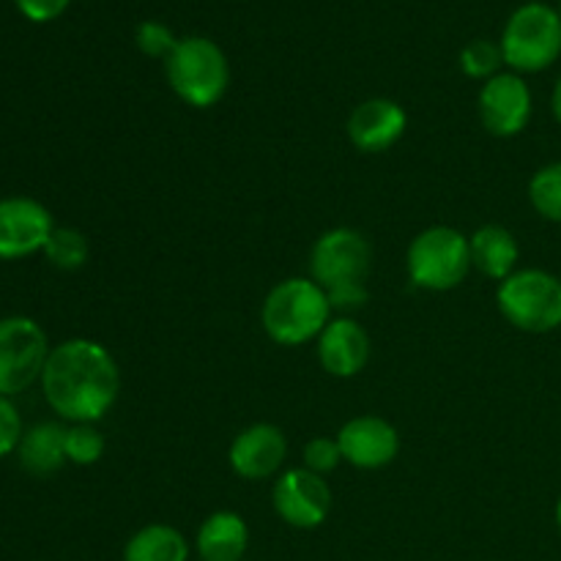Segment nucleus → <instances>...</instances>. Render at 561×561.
Masks as SVG:
<instances>
[{
	"label": "nucleus",
	"instance_id": "obj_17",
	"mask_svg": "<svg viewBox=\"0 0 561 561\" xmlns=\"http://www.w3.org/2000/svg\"><path fill=\"white\" fill-rule=\"evenodd\" d=\"M469 247L471 268H477L482 277L504 283L510 274L518 272L520 247L513 230L502 228V225H482L469 236Z\"/></svg>",
	"mask_w": 561,
	"mask_h": 561
},
{
	"label": "nucleus",
	"instance_id": "obj_6",
	"mask_svg": "<svg viewBox=\"0 0 561 561\" xmlns=\"http://www.w3.org/2000/svg\"><path fill=\"white\" fill-rule=\"evenodd\" d=\"M499 312L526 334H548L561 327V279L546 268H518L496 290Z\"/></svg>",
	"mask_w": 561,
	"mask_h": 561
},
{
	"label": "nucleus",
	"instance_id": "obj_27",
	"mask_svg": "<svg viewBox=\"0 0 561 561\" xmlns=\"http://www.w3.org/2000/svg\"><path fill=\"white\" fill-rule=\"evenodd\" d=\"M327 296L332 310L343 312L345 316V312L359 310V307L367 301V296H370V290H367L365 283H348V285H337V288L327 290Z\"/></svg>",
	"mask_w": 561,
	"mask_h": 561
},
{
	"label": "nucleus",
	"instance_id": "obj_15",
	"mask_svg": "<svg viewBox=\"0 0 561 561\" xmlns=\"http://www.w3.org/2000/svg\"><path fill=\"white\" fill-rule=\"evenodd\" d=\"M370 334L351 316L332 318L318 337V362L334 378H354L370 362Z\"/></svg>",
	"mask_w": 561,
	"mask_h": 561
},
{
	"label": "nucleus",
	"instance_id": "obj_19",
	"mask_svg": "<svg viewBox=\"0 0 561 561\" xmlns=\"http://www.w3.org/2000/svg\"><path fill=\"white\" fill-rule=\"evenodd\" d=\"M124 561H190V542L168 524H148L129 537Z\"/></svg>",
	"mask_w": 561,
	"mask_h": 561
},
{
	"label": "nucleus",
	"instance_id": "obj_7",
	"mask_svg": "<svg viewBox=\"0 0 561 561\" xmlns=\"http://www.w3.org/2000/svg\"><path fill=\"white\" fill-rule=\"evenodd\" d=\"M49 351L47 334L33 318H0V394L14 398L42 381Z\"/></svg>",
	"mask_w": 561,
	"mask_h": 561
},
{
	"label": "nucleus",
	"instance_id": "obj_30",
	"mask_svg": "<svg viewBox=\"0 0 561 561\" xmlns=\"http://www.w3.org/2000/svg\"><path fill=\"white\" fill-rule=\"evenodd\" d=\"M557 526L561 529V496H559V502H557Z\"/></svg>",
	"mask_w": 561,
	"mask_h": 561
},
{
	"label": "nucleus",
	"instance_id": "obj_5",
	"mask_svg": "<svg viewBox=\"0 0 561 561\" xmlns=\"http://www.w3.org/2000/svg\"><path fill=\"white\" fill-rule=\"evenodd\" d=\"M405 272L409 279L431 294H447L463 285L471 272L469 236L449 225L425 228L405 252Z\"/></svg>",
	"mask_w": 561,
	"mask_h": 561
},
{
	"label": "nucleus",
	"instance_id": "obj_2",
	"mask_svg": "<svg viewBox=\"0 0 561 561\" xmlns=\"http://www.w3.org/2000/svg\"><path fill=\"white\" fill-rule=\"evenodd\" d=\"M332 305L312 277H288L274 285L261 307V323L268 340L285 348H296L321 337L332 321Z\"/></svg>",
	"mask_w": 561,
	"mask_h": 561
},
{
	"label": "nucleus",
	"instance_id": "obj_12",
	"mask_svg": "<svg viewBox=\"0 0 561 561\" xmlns=\"http://www.w3.org/2000/svg\"><path fill=\"white\" fill-rule=\"evenodd\" d=\"M288 458V438L272 422H255L230 442L228 463L241 480H272L283 474Z\"/></svg>",
	"mask_w": 561,
	"mask_h": 561
},
{
	"label": "nucleus",
	"instance_id": "obj_9",
	"mask_svg": "<svg viewBox=\"0 0 561 561\" xmlns=\"http://www.w3.org/2000/svg\"><path fill=\"white\" fill-rule=\"evenodd\" d=\"M274 513L294 529H318L332 510V488L327 477L312 474L310 469H288L274 480L272 488Z\"/></svg>",
	"mask_w": 561,
	"mask_h": 561
},
{
	"label": "nucleus",
	"instance_id": "obj_22",
	"mask_svg": "<svg viewBox=\"0 0 561 561\" xmlns=\"http://www.w3.org/2000/svg\"><path fill=\"white\" fill-rule=\"evenodd\" d=\"M502 47L496 42H491V38H474V42H469L460 49V69L471 80L488 82L491 77H496L502 71Z\"/></svg>",
	"mask_w": 561,
	"mask_h": 561
},
{
	"label": "nucleus",
	"instance_id": "obj_21",
	"mask_svg": "<svg viewBox=\"0 0 561 561\" xmlns=\"http://www.w3.org/2000/svg\"><path fill=\"white\" fill-rule=\"evenodd\" d=\"M529 201L542 219L561 225V162L546 164L531 175Z\"/></svg>",
	"mask_w": 561,
	"mask_h": 561
},
{
	"label": "nucleus",
	"instance_id": "obj_16",
	"mask_svg": "<svg viewBox=\"0 0 561 561\" xmlns=\"http://www.w3.org/2000/svg\"><path fill=\"white\" fill-rule=\"evenodd\" d=\"M250 546L247 520L233 510H217L201 524L195 551L201 561H241Z\"/></svg>",
	"mask_w": 561,
	"mask_h": 561
},
{
	"label": "nucleus",
	"instance_id": "obj_26",
	"mask_svg": "<svg viewBox=\"0 0 561 561\" xmlns=\"http://www.w3.org/2000/svg\"><path fill=\"white\" fill-rule=\"evenodd\" d=\"M22 433L25 431H22L20 411L11 403V398L0 394V458L16 453V447L22 442Z\"/></svg>",
	"mask_w": 561,
	"mask_h": 561
},
{
	"label": "nucleus",
	"instance_id": "obj_25",
	"mask_svg": "<svg viewBox=\"0 0 561 561\" xmlns=\"http://www.w3.org/2000/svg\"><path fill=\"white\" fill-rule=\"evenodd\" d=\"M305 469H310L312 474H332L340 463H343V453H340L337 438H327V436H316L305 444Z\"/></svg>",
	"mask_w": 561,
	"mask_h": 561
},
{
	"label": "nucleus",
	"instance_id": "obj_20",
	"mask_svg": "<svg viewBox=\"0 0 561 561\" xmlns=\"http://www.w3.org/2000/svg\"><path fill=\"white\" fill-rule=\"evenodd\" d=\"M88 252H91V247H88L85 233L77 228H55L47 247H44V257L60 272H77V268L85 266Z\"/></svg>",
	"mask_w": 561,
	"mask_h": 561
},
{
	"label": "nucleus",
	"instance_id": "obj_13",
	"mask_svg": "<svg viewBox=\"0 0 561 561\" xmlns=\"http://www.w3.org/2000/svg\"><path fill=\"white\" fill-rule=\"evenodd\" d=\"M340 453H343L345 463L362 471H378L394 463L400 453V436L398 427L383 416H354L340 427L337 436Z\"/></svg>",
	"mask_w": 561,
	"mask_h": 561
},
{
	"label": "nucleus",
	"instance_id": "obj_31",
	"mask_svg": "<svg viewBox=\"0 0 561 561\" xmlns=\"http://www.w3.org/2000/svg\"><path fill=\"white\" fill-rule=\"evenodd\" d=\"M559 14H561V0H559Z\"/></svg>",
	"mask_w": 561,
	"mask_h": 561
},
{
	"label": "nucleus",
	"instance_id": "obj_24",
	"mask_svg": "<svg viewBox=\"0 0 561 561\" xmlns=\"http://www.w3.org/2000/svg\"><path fill=\"white\" fill-rule=\"evenodd\" d=\"M135 42H137V49H140L142 55H148V58H162L164 60L175 49L179 38H175L173 27L164 25V22L146 20V22H140V25H137Z\"/></svg>",
	"mask_w": 561,
	"mask_h": 561
},
{
	"label": "nucleus",
	"instance_id": "obj_23",
	"mask_svg": "<svg viewBox=\"0 0 561 561\" xmlns=\"http://www.w3.org/2000/svg\"><path fill=\"white\" fill-rule=\"evenodd\" d=\"M107 442L96 425H71L66 427V460L75 466H93L102 460Z\"/></svg>",
	"mask_w": 561,
	"mask_h": 561
},
{
	"label": "nucleus",
	"instance_id": "obj_11",
	"mask_svg": "<svg viewBox=\"0 0 561 561\" xmlns=\"http://www.w3.org/2000/svg\"><path fill=\"white\" fill-rule=\"evenodd\" d=\"M55 222L47 206L33 197H3L0 201V261H20V257L44 252Z\"/></svg>",
	"mask_w": 561,
	"mask_h": 561
},
{
	"label": "nucleus",
	"instance_id": "obj_4",
	"mask_svg": "<svg viewBox=\"0 0 561 561\" xmlns=\"http://www.w3.org/2000/svg\"><path fill=\"white\" fill-rule=\"evenodd\" d=\"M504 66L515 75L551 69L561 55V14L553 5L531 0L510 14L499 42Z\"/></svg>",
	"mask_w": 561,
	"mask_h": 561
},
{
	"label": "nucleus",
	"instance_id": "obj_3",
	"mask_svg": "<svg viewBox=\"0 0 561 561\" xmlns=\"http://www.w3.org/2000/svg\"><path fill=\"white\" fill-rule=\"evenodd\" d=\"M164 75L175 96L197 110L222 102L230 85L228 55L206 36L179 38L173 53L164 58Z\"/></svg>",
	"mask_w": 561,
	"mask_h": 561
},
{
	"label": "nucleus",
	"instance_id": "obj_14",
	"mask_svg": "<svg viewBox=\"0 0 561 561\" xmlns=\"http://www.w3.org/2000/svg\"><path fill=\"white\" fill-rule=\"evenodd\" d=\"M409 115L394 99H365L356 104L354 113L348 115V140L362 153H383L392 146H398L400 137L405 135Z\"/></svg>",
	"mask_w": 561,
	"mask_h": 561
},
{
	"label": "nucleus",
	"instance_id": "obj_28",
	"mask_svg": "<svg viewBox=\"0 0 561 561\" xmlns=\"http://www.w3.org/2000/svg\"><path fill=\"white\" fill-rule=\"evenodd\" d=\"M14 3L31 22H53L69 9L71 0H14Z\"/></svg>",
	"mask_w": 561,
	"mask_h": 561
},
{
	"label": "nucleus",
	"instance_id": "obj_1",
	"mask_svg": "<svg viewBox=\"0 0 561 561\" xmlns=\"http://www.w3.org/2000/svg\"><path fill=\"white\" fill-rule=\"evenodd\" d=\"M42 392L60 420L71 425H96L118 400V362L96 340H66L49 351Z\"/></svg>",
	"mask_w": 561,
	"mask_h": 561
},
{
	"label": "nucleus",
	"instance_id": "obj_10",
	"mask_svg": "<svg viewBox=\"0 0 561 561\" xmlns=\"http://www.w3.org/2000/svg\"><path fill=\"white\" fill-rule=\"evenodd\" d=\"M480 121L493 137H518L529 126L535 113L531 88L526 85L524 75L515 71H499L488 82H482L480 99H477Z\"/></svg>",
	"mask_w": 561,
	"mask_h": 561
},
{
	"label": "nucleus",
	"instance_id": "obj_8",
	"mask_svg": "<svg viewBox=\"0 0 561 561\" xmlns=\"http://www.w3.org/2000/svg\"><path fill=\"white\" fill-rule=\"evenodd\" d=\"M373 250L365 233L354 228H332L318 236L310 252V277L323 290L337 285L365 283L370 272Z\"/></svg>",
	"mask_w": 561,
	"mask_h": 561
},
{
	"label": "nucleus",
	"instance_id": "obj_29",
	"mask_svg": "<svg viewBox=\"0 0 561 561\" xmlns=\"http://www.w3.org/2000/svg\"><path fill=\"white\" fill-rule=\"evenodd\" d=\"M551 107H553V115H557V121H559V124H561V77H559V80H557V85H553Z\"/></svg>",
	"mask_w": 561,
	"mask_h": 561
},
{
	"label": "nucleus",
	"instance_id": "obj_18",
	"mask_svg": "<svg viewBox=\"0 0 561 561\" xmlns=\"http://www.w3.org/2000/svg\"><path fill=\"white\" fill-rule=\"evenodd\" d=\"M22 469L36 477L55 474L66 460V427L58 422H38L31 431L22 433V442L16 447Z\"/></svg>",
	"mask_w": 561,
	"mask_h": 561
}]
</instances>
